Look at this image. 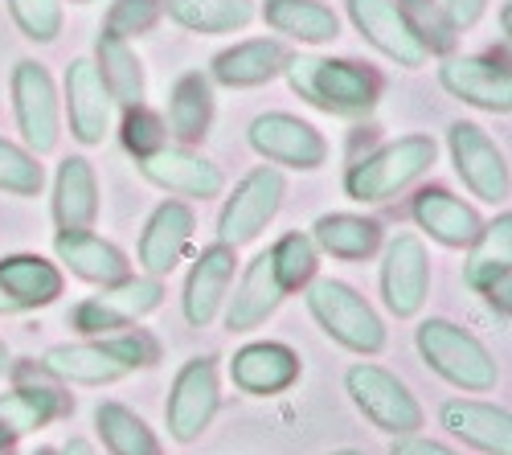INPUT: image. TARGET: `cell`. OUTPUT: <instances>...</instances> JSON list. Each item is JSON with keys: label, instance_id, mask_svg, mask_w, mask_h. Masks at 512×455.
Here are the masks:
<instances>
[{"label": "cell", "instance_id": "6da1fadb", "mask_svg": "<svg viewBox=\"0 0 512 455\" xmlns=\"http://www.w3.org/2000/svg\"><path fill=\"white\" fill-rule=\"evenodd\" d=\"M283 78L295 99L332 115V119H365L377 111L386 82L365 62L353 58H320V54H291Z\"/></svg>", "mask_w": 512, "mask_h": 455}, {"label": "cell", "instance_id": "7a4b0ae2", "mask_svg": "<svg viewBox=\"0 0 512 455\" xmlns=\"http://www.w3.org/2000/svg\"><path fill=\"white\" fill-rule=\"evenodd\" d=\"M160 361V345L144 328H123L111 337H87V341H66L46 349L41 365L54 382L66 386H115L136 369H148Z\"/></svg>", "mask_w": 512, "mask_h": 455}, {"label": "cell", "instance_id": "3957f363", "mask_svg": "<svg viewBox=\"0 0 512 455\" xmlns=\"http://www.w3.org/2000/svg\"><path fill=\"white\" fill-rule=\"evenodd\" d=\"M439 160V144L422 132L398 136L390 144H381L365 156H357L345 169V193L361 205H381L398 193H406L414 181L431 173V164Z\"/></svg>", "mask_w": 512, "mask_h": 455}, {"label": "cell", "instance_id": "277c9868", "mask_svg": "<svg viewBox=\"0 0 512 455\" xmlns=\"http://www.w3.org/2000/svg\"><path fill=\"white\" fill-rule=\"evenodd\" d=\"M414 345H418V357L426 361V369H435L455 390L484 394V390H496V382H500V365L488 353V345L447 316L422 320L414 333Z\"/></svg>", "mask_w": 512, "mask_h": 455}, {"label": "cell", "instance_id": "5b68a950", "mask_svg": "<svg viewBox=\"0 0 512 455\" xmlns=\"http://www.w3.org/2000/svg\"><path fill=\"white\" fill-rule=\"evenodd\" d=\"M304 304L312 320L324 328V337L336 341L340 349L377 357L386 349V320L373 312V304L345 279H312L304 287Z\"/></svg>", "mask_w": 512, "mask_h": 455}, {"label": "cell", "instance_id": "8992f818", "mask_svg": "<svg viewBox=\"0 0 512 455\" xmlns=\"http://www.w3.org/2000/svg\"><path fill=\"white\" fill-rule=\"evenodd\" d=\"M160 304H164V283L156 275H127L119 283L99 287L95 296L78 300L66 320L78 337H111L152 316Z\"/></svg>", "mask_w": 512, "mask_h": 455}, {"label": "cell", "instance_id": "52a82bcc", "mask_svg": "<svg viewBox=\"0 0 512 455\" xmlns=\"http://www.w3.org/2000/svg\"><path fill=\"white\" fill-rule=\"evenodd\" d=\"M345 390L353 398V406L361 415L381 431V435H418L422 427V406L418 398L410 394V386L390 374V369H381L373 361H357L349 374H345Z\"/></svg>", "mask_w": 512, "mask_h": 455}, {"label": "cell", "instance_id": "ba28073f", "mask_svg": "<svg viewBox=\"0 0 512 455\" xmlns=\"http://www.w3.org/2000/svg\"><path fill=\"white\" fill-rule=\"evenodd\" d=\"M9 95L25 148L33 156H50L62 140V99L54 87V74L33 58H21L9 74Z\"/></svg>", "mask_w": 512, "mask_h": 455}, {"label": "cell", "instance_id": "9c48e42d", "mask_svg": "<svg viewBox=\"0 0 512 455\" xmlns=\"http://www.w3.org/2000/svg\"><path fill=\"white\" fill-rule=\"evenodd\" d=\"M283 197H287V181L275 164H259V169H250L234 193L222 201V214H218V242L226 246H246L259 238L275 214L283 210Z\"/></svg>", "mask_w": 512, "mask_h": 455}, {"label": "cell", "instance_id": "30bf717a", "mask_svg": "<svg viewBox=\"0 0 512 455\" xmlns=\"http://www.w3.org/2000/svg\"><path fill=\"white\" fill-rule=\"evenodd\" d=\"M222 406V386H218V361L213 357H189L177 378H173V390H168V402H164V423H168V439L177 443H197L213 415Z\"/></svg>", "mask_w": 512, "mask_h": 455}, {"label": "cell", "instance_id": "8fae6325", "mask_svg": "<svg viewBox=\"0 0 512 455\" xmlns=\"http://www.w3.org/2000/svg\"><path fill=\"white\" fill-rule=\"evenodd\" d=\"M246 144L267 164H283V169H295V173H316L328 160V140L320 136V128H312L308 119L291 111L254 115L246 128Z\"/></svg>", "mask_w": 512, "mask_h": 455}, {"label": "cell", "instance_id": "7c38bea8", "mask_svg": "<svg viewBox=\"0 0 512 455\" xmlns=\"http://www.w3.org/2000/svg\"><path fill=\"white\" fill-rule=\"evenodd\" d=\"M447 152L459 181L472 189V197L488 201V205H504L508 189H512V173H508V156L496 148V140L472 119H455L447 128Z\"/></svg>", "mask_w": 512, "mask_h": 455}, {"label": "cell", "instance_id": "4fadbf2b", "mask_svg": "<svg viewBox=\"0 0 512 455\" xmlns=\"http://www.w3.org/2000/svg\"><path fill=\"white\" fill-rule=\"evenodd\" d=\"M439 87L488 115L512 111V70L504 54H447L439 62Z\"/></svg>", "mask_w": 512, "mask_h": 455}, {"label": "cell", "instance_id": "5bb4252c", "mask_svg": "<svg viewBox=\"0 0 512 455\" xmlns=\"http://www.w3.org/2000/svg\"><path fill=\"white\" fill-rule=\"evenodd\" d=\"M381 300L398 320L418 316L431 300V255L418 234L390 238L386 259H381Z\"/></svg>", "mask_w": 512, "mask_h": 455}, {"label": "cell", "instance_id": "9a60e30c", "mask_svg": "<svg viewBox=\"0 0 512 455\" xmlns=\"http://www.w3.org/2000/svg\"><path fill=\"white\" fill-rule=\"evenodd\" d=\"M136 164H140V177L168 197L209 201V197L226 193V173L209 156H201L197 148H185V144H164L160 152H152Z\"/></svg>", "mask_w": 512, "mask_h": 455}, {"label": "cell", "instance_id": "2e32d148", "mask_svg": "<svg viewBox=\"0 0 512 455\" xmlns=\"http://www.w3.org/2000/svg\"><path fill=\"white\" fill-rule=\"evenodd\" d=\"M345 9H349L353 29L381 58H390L402 70L426 66L431 54H426V46L418 41V33L410 29V21L402 17V9L394 5V0H345Z\"/></svg>", "mask_w": 512, "mask_h": 455}, {"label": "cell", "instance_id": "e0dca14e", "mask_svg": "<svg viewBox=\"0 0 512 455\" xmlns=\"http://www.w3.org/2000/svg\"><path fill=\"white\" fill-rule=\"evenodd\" d=\"M230 292L234 296H226V308H222L226 328L230 333H254V328H263L283 308V300L291 296V287L283 283L271 251H263V255H254L246 263L238 287H230Z\"/></svg>", "mask_w": 512, "mask_h": 455}, {"label": "cell", "instance_id": "ac0fdd59", "mask_svg": "<svg viewBox=\"0 0 512 455\" xmlns=\"http://www.w3.org/2000/svg\"><path fill=\"white\" fill-rule=\"evenodd\" d=\"M62 111H66V123H70V136L82 148H99L107 140L115 103H111V95H107V87H103V78H99L91 58H74L66 66Z\"/></svg>", "mask_w": 512, "mask_h": 455}, {"label": "cell", "instance_id": "d6986e66", "mask_svg": "<svg viewBox=\"0 0 512 455\" xmlns=\"http://www.w3.org/2000/svg\"><path fill=\"white\" fill-rule=\"evenodd\" d=\"M234 271H238V251L226 242H213L193 259L189 275H185V292H181V312L193 328H209L222 316L226 296L234 287Z\"/></svg>", "mask_w": 512, "mask_h": 455}, {"label": "cell", "instance_id": "ffe728a7", "mask_svg": "<svg viewBox=\"0 0 512 455\" xmlns=\"http://www.w3.org/2000/svg\"><path fill=\"white\" fill-rule=\"evenodd\" d=\"M193 230H197V214L189 201H160L152 218L144 222V234H140V267L144 275H173L189 246H193Z\"/></svg>", "mask_w": 512, "mask_h": 455}, {"label": "cell", "instance_id": "44dd1931", "mask_svg": "<svg viewBox=\"0 0 512 455\" xmlns=\"http://www.w3.org/2000/svg\"><path fill=\"white\" fill-rule=\"evenodd\" d=\"M304 374V361L283 341H250L230 357V382L250 398H275Z\"/></svg>", "mask_w": 512, "mask_h": 455}, {"label": "cell", "instance_id": "7402d4cb", "mask_svg": "<svg viewBox=\"0 0 512 455\" xmlns=\"http://www.w3.org/2000/svg\"><path fill=\"white\" fill-rule=\"evenodd\" d=\"M287 58L291 54L279 37H246V41L226 46L222 54H213L209 82L213 87H230V91H254V87H267V82L283 78Z\"/></svg>", "mask_w": 512, "mask_h": 455}, {"label": "cell", "instance_id": "603a6c76", "mask_svg": "<svg viewBox=\"0 0 512 455\" xmlns=\"http://www.w3.org/2000/svg\"><path fill=\"white\" fill-rule=\"evenodd\" d=\"M62 267L41 255H5L0 259V316H21L50 308L62 296Z\"/></svg>", "mask_w": 512, "mask_h": 455}, {"label": "cell", "instance_id": "cb8c5ba5", "mask_svg": "<svg viewBox=\"0 0 512 455\" xmlns=\"http://www.w3.org/2000/svg\"><path fill=\"white\" fill-rule=\"evenodd\" d=\"M439 419H443L447 435H455L467 447H476L484 455H512V415H508V406L480 402V398H451V402H443Z\"/></svg>", "mask_w": 512, "mask_h": 455}, {"label": "cell", "instance_id": "d4e9b609", "mask_svg": "<svg viewBox=\"0 0 512 455\" xmlns=\"http://www.w3.org/2000/svg\"><path fill=\"white\" fill-rule=\"evenodd\" d=\"M414 222L435 242L451 246V251H467V246H472L480 238V230H484V218H480L476 205H467L463 197H455L451 189H439V185L418 189Z\"/></svg>", "mask_w": 512, "mask_h": 455}, {"label": "cell", "instance_id": "484cf974", "mask_svg": "<svg viewBox=\"0 0 512 455\" xmlns=\"http://www.w3.org/2000/svg\"><path fill=\"white\" fill-rule=\"evenodd\" d=\"M54 255L70 275H78L82 283H95V287H107V283H119L132 275L127 255L111 238H103L95 230H58Z\"/></svg>", "mask_w": 512, "mask_h": 455}, {"label": "cell", "instance_id": "4316f807", "mask_svg": "<svg viewBox=\"0 0 512 455\" xmlns=\"http://www.w3.org/2000/svg\"><path fill=\"white\" fill-rule=\"evenodd\" d=\"M50 214L58 230H91L99 218V177L87 156H66L54 173Z\"/></svg>", "mask_w": 512, "mask_h": 455}, {"label": "cell", "instance_id": "83f0119b", "mask_svg": "<svg viewBox=\"0 0 512 455\" xmlns=\"http://www.w3.org/2000/svg\"><path fill=\"white\" fill-rule=\"evenodd\" d=\"M213 115H218V99H213L209 74L185 70L173 82V91H168V119H164L168 136L185 148H197L213 128Z\"/></svg>", "mask_w": 512, "mask_h": 455}, {"label": "cell", "instance_id": "f1b7e54d", "mask_svg": "<svg viewBox=\"0 0 512 455\" xmlns=\"http://www.w3.org/2000/svg\"><path fill=\"white\" fill-rule=\"evenodd\" d=\"M74 402L58 386H17L0 394V447H17V439L50 427Z\"/></svg>", "mask_w": 512, "mask_h": 455}, {"label": "cell", "instance_id": "f546056e", "mask_svg": "<svg viewBox=\"0 0 512 455\" xmlns=\"http://www.w3.org/2000/svg\"><path fill=\"white\" fill-rule=\"evenodd\" d=\"M95 70L103 78V87L111 95L115 107H136L148 99V74H144V62L140 54L132 50V41L111 33V29H99L95 37Z\"/></svg>", "mask_w": 512, "mask_h": 455}, {"label": "cell", "instance_id": "4dcf8cb0", "mask_svg": "<svg viewBox=\"0 0 512 455\" xmlns=\"http://www.w3.org/2000/svg\"><path fill=\"white\" fill-rule=\"evenodd\" d=\"M312 246L340 263H365L381 251V226L365 214H320L312 222Z\"/></svg>", "mask_w": 512, "mask_h": 455}, {"label": "cell", "instance_id": "1f68e13d", "mask_svg": "<svg viewBox=\"0 0 512 455\" xmlns=\"http://www.w3.org/2000/svg\"><path fill=\"white\" fill-rule=\"evenodd\" d=\"M263 21L300 46H332L340 37V17L324 0H263Z\"/></svg>", "mask_w": 512, "mask_h": 455}, {"label": "cell", "instance_id": "d6a6232c", "mask_svg": "<svg viewBox=\"0 0 512 455\" xmlns=\"http://www.w3.org/2000/svg\"><path fill=\"white\" fill-rule=\"evenodd\" d=\"M164 17L201 37H226L254 21V0H164Z\"/></svg>", "mask_w": 512, "mask_h": 455}, {"label": "cell", "instance_id": "836d02e7", "mask_svg": "<svg viewBox=\"0 0 512 455\" xmlns=\"http://www.w3.org/2000/svg\"><path fill=\"white\" fill-rule=\"evenodd\" d=\"M500 275H512V214L508 210H500L496 222H484L480 238L467 246V263H463V283L472 292H484Z\"/></svg>", "mask_w": 512, "mask_h": 455}, {"label": "cell", "instance_id": "e575fe53", "mask_svg": "<svg viewBox=\"0 0 512 455\" xmlns=\"http://www.w3.org/2000/svg\"><path fill=\"white\" fill-rule=\"evenodd\" d=\"M95 427L111 455H164L152 427L123 402H99L95 406Z\"/></svg>", "mask_w": 512, "mask_h": 455}, {"label": "cell", "instance_id": "d590c367", "mask_svg": "<svg viewBox=\"0 0 512 455\" xmlns=\"http://www.w3.org/2000/svg\"><path fill=\"white\" fill-rule=\"evenodd\" d=\"M394 5L402 9V17L410 21V29L418 33V41L426 46V54L435 58H447L455 50L459 41V29L451 25L443 0H394Z\"/></svg>", "mask_w": 512, "mask_h": 455}, {"label": "cell", "instance_id": "8d00e7d4", "mask_svg": "<svg viewBox=\"0 0 512 455\" xmlns=\"http://www.w3.org/2000/svg\"><path fill=\"white\" fill-rule=\"evenodd\" d=\"M267 251H271V259H275V267H279V275H283V283L291 287V292H304V287L316 279L320 251L312 246V238H308V234L291 230V234L275 238V242L267 246Z\"/></svg>", "mask_w": 512, "mask_h": 455}, {"label": "cell", "instance_id": "74e56055", "mask_svg": "<svg viewBox=\"0 0 512 455\" xmlns=\"http://www.w3.org/2000/svg\"><path fill=\"white\" fill-rule=\"evenodd\" d=\"M46 189V169H41V156H33L25 144H13L0 136V193L13 197H37Z\"/></svg>", "mask_w": 512, "mask_h": 455}, {"label": "cell", "instance_id": "f35d334b", "mask_svg": "<svg viewBox=\"0 0 512 455\" xmlns=\"http://www.w3.org/2000/svg\"><path fill=\"white\" fill-rule=\"evenodd\" d=\"M5 5L21 37L33 41V46H54L62 37V21H66L62 0H5Z\"/></svg>", "mask_w": 512, "mask_h": 455}, {"label": "cell", "instance_id": "ab89813d", "mask_svg": "<svg viewBox=\"0 0 512 455\" xmlns=\"http://www.w3.org/2000/svg\"><path fill=\"white\" fill-rule=\"evenodd\" d=\"M119 140L123 148L132 152L136 160L160 152L168 144V128H164V115L152 111L148 103H136V107H123V123H119Z\"/></svg>", "mask_w": 512, "mask_h": 455}, {"label": "cell", "instance_id": "60d3db41", "mask_svg": "<svg viewBox=\"0 0 512 455\" xmlns=\"http://www.w3.org/2000/svg\"><path fill=\"white\" fill-rule=\"evenodd\" d=\"M160 17H164V0H111L103 29L132 41V37L152 33L160 25Z\"/></svg>", "mask_w": 512, "mask_h": 455}, {"label": "cell", "instance_id": "b9f144b4", "mask_svg": "<svg viewBox=\"0 0 512 455\" xmlns=\"http://www.w3.org/2000/svg\"><path fill=\"white\" fill-rule=\"evenodd\" d=\"M443 9L451 17V25L463 33V29H476L480 17L488 13V0H443Z\"/></svg>", "mask_w": 512, "mask_h": 455}, {"label": "cell", "instance_id": "7bdbcfd3", "mask_svg": "<svg viewBox=\"0 0 512 455\" xmlns=\"http://www.w3.org/2000/svg\"><path fill=\"white\" fill-rule=\"evenodd\" d=\"M480 296H484V304L496 312V320H500V324H508V320H512V275H500L496 283H488V287H484Z\"/></svg>", "mask_w": 512, "mask_h": 455}, {"label": "cell", "instance_id": "ee69618b", "mask_svg": "<svg viewBox=\"0 0 512 455\" xmlns=\"http://www.w3.org/2000/svg\"><path fill=\"white\" fill-rule=\"evenodd\" d=\"M390 455H459V451H451L435 439H422V435H402V439H394Z\"/></svg>", "mask_w": 512, "mask_h": 455}, {"label": "cell", "instance_id": "f6af8a7d", "mask_svg": "<svg viewBox=\"0 0 512 455\" xmlns=\"http://www.w3.org/2000/svg\"><path fill=\"white\" fill-rule=\"evenodd\" d=\"M58 455H99V451L91 447V439H82V435H70V439H66V447H62Z\"/></svg>", "mask_w": 512, "mask_h": 455}, {"label": "cell", "instance_id": "bcb514c9", "mask_svg": "<svg viewBox=\"0 0 512 455\" xmlns=\"http://www.w3.org/2000/svg\"><path fill=\"white\" fill-rule=\"evenodd\" d=\"M9 369H13V361H9V345H5V341H0V378H5V374H9Z\"/></svg>", "mask_w": 512, "mask_h": 455}, {"label": "cell", "instance_id": "7dc6e473", "mask_svg": "<svg viewBox=\"0 0 512 455\" xmlns=\"http://www.w3.org/2000/svg\"><path fill=\"white\" fill-rule=\"evenodd\" d=\"M500 29H504V37H508V29H512V9H508V5L500 9Z\"/></svg>", "mask_w": 512, "mask_h": 455}, {"label": "cell", "instance_id": "c3c4849f", "mask_svg": "<svg viewBox=\"0 0 512 455\" xmlns=\"http://www.w3.org/2000/svg\"><path fill=\"white\" fill-rule=\"evenodd\" d=\"M328 455H365V451H357V447H340V451H328Z\"/></svg>", "mask_w": 512, "mask_h": 455}, {"label": "cell", "instance_id": "681fc988", "mask_svg": "<svg viewBox=\"0 0 512 455\" xmlns=\"http://www.w3.org/2000/svg\"><path fill=\"white\" fill-rule=\"evenodd\" d=\"M33 455H58V451H54V447H37Z\"/></svg>", "mask_w": 512, "mask_h": 455}, {"label": "cell", "instance_id": "f907efd6", "mask_svg": "<svg viewBox=\"0 0 512 455\" xmlns=\"http://www.w3.org/2000/svg\"><path fill=\"white\" fill-rule=\"evenodd\" d=\"M70 5H95V0H70Z\"/></svg>", "mask_w": 512, "mask_h": 455}, {"label": "cell", "instance_id": "816d5d0a", "mask_svg": "<svg viewBox=\"0 0 512 455\" xmlns=\"http://www.w3.org/2000/svg\"><path fill=\"white\" fill-rule=\"evenodd\" d=\"M0 455H13V447H0Z\"/></svg>", "mask_w": 512, "mask_h": 455}]
</instances>
